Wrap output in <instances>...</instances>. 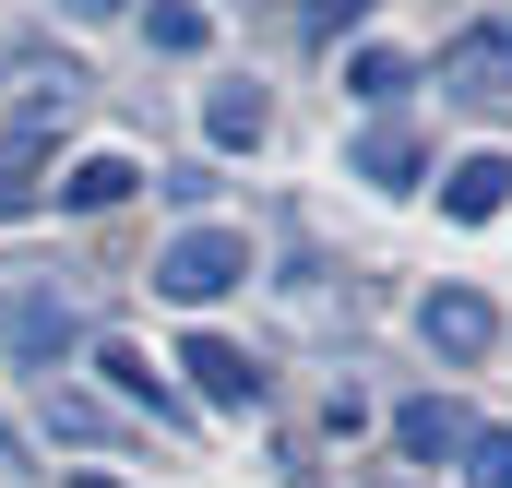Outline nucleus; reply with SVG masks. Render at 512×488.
<instances>
[{
	"label": "nucleus",
	"instance_id": "obj_11",
	"mask_svg": "<svg viewBox=\"0 0 512 488\" xmlns=\"http://www.w3.org/2000/svg\"><path fill=\"white\" fill-rule=\"evenodd\" d=\"M417 167H429V155H417V131H405V120H382L370 143H358V179H382V191H417Z\"/></svg>",
	"mask_w": 512,
	"mask_h": 488
},
{
	"label": "nucleus",
	"instance_id": "obj_6",
	"mask_svg": "<svg viewBox=\"0 0 512 488\" xmlns=\"http://www.w3.org/2000/svg\"><path fill=\"white\" fill-rule=\"evenodd\" d=\"M501 203H512V155H453L441 167V215L453 227H489Z\"/></svg>",
	"mask_w": 512,
	"mask_h": 488
},
{
	"label": "nucleus",
	"instance_id": "obj_14",
	"mask_svg": "<svg viewBox=\"0 0 512 488\" xmlns=\"http://www.w3.org/2000/svg\"><path fill=\"white\" fill-rule=\"evenodd\" d=\"M346 84H358L370 108H393V96H405V60H393V48H358V60H346Z\"/></svg>",
	"mask_w": 512,
	"mask_h": 488
},
{
	"label": "nucleus",
	"instance_id": "obj_17",
	"mask_svg": "<svg viewBox=\"0 0 512 488\" xmlns=\"http://www.w3.org/2000/svg\"><path fill=\"white\" fill-rule=\"evenodd\" d=\"M60 12H84V24H108V12H131V0H60Z\"/></svg>",
	"mask_w": 512,
	"mask_h": 488
},
{
	"label": "nucleus",
	"instance_id": "obj_12",
	"mask_svg": "<svg viewBox=\"0 0 512 488\" xmlns=\"http://www.w3.org/2000/svg\"><path fill=\"white\" fill-rule=\"evenodd\" d=\"M108 393H120V405H143V417H179V393H167V381H155V358H143V346H108Z\"/></svg>",
	"mask_w": 512,
	"mask_h": 488
},
{
	"label": "nucleus",
	"instance_id": "obj_8",
	"mask_svg": "<svg viewBox=\"0 0 512 488\" xmlns=\"http://www.w3.org/2000/svg\"><path fill=\"white\" fill-rule=\"evenodd\" d=\"M262 120H274V108H262V84H215V96H203V143H227V155H251Z\"/></svg>",
	"mask_w": 512,
	"mask_h": 488
},
{
	"label": "nucleus",
	"instance_id": "obj_16",
	"mask_svg": "<svg viewBox=\"0 0 512 488\" xmlns=\"http://www.w3.org/2000/svg\"><path fill=\"white\" fill-rule=\"evenodd\" d=\"M48 429H60V441H96V429H108V417H96V405H84V393H48Z\"/></svg>",
	"mask_w": 512,
	"mask_h": 488
},
{
	"label": "nucleus",
	"instance_id": "obj_13",
	"mask_svg": "<svg viewBox=\"0 0 512 488\" xmlns=\"http://www.w3.org/2000/svg\"><path fill=\"white\" fill-rule=\"evenodd\" d=\"M143 36H155V48H179V60H191V48H203V36H215V24H203V12H191V0H155V12H143Z\"/></svg>",
	"mask_w": 512,
	"mask_h": 488
},
{
	"label": "nucleus",
	"instance_id": "obj_4",
	"mask_svg": "<svg viewBox=\"0 0 512 488\" xmlns=\"http://www.w3.org/2000/svg\"><path fill=\"white\" fill-rule=\"evenodd\" d=\"M179 369H191V393H203V405H227V417H239V405H262V369L239 358L227 334H191V346H179Z\"/></svg>",
	"mask_w": 512,
	"mask_h": 488
},
{
	"label": "nucleus",
	"instance_id": "obj_5",
	"mask_svg": "<svg viewBox=\"0 0 512 488\" xmlns=\"http://www.w3.org/2000/svg\"><path fill=\"white\" fill-rule=\"evenodd\" d=\"M393 441H405V465H441V453L477 441V417H465L453 393H417V405H393Z\"/></svg>",
	"mask_w": 512,
	"mask_h": 488
},
{
	"label": "nucleus",
	"instance_id": "obj_1",
	"mask_svg": "<svg viewBox=\"0 0 512 488\" xmlns=\"http://www.w3.org/2000/svg\"><path fill=\"white\" fill-rule=\"evenodd\" d=\"M155 286L203 310V298L251 286V239H239V227H191V239H167V250H155Z\"/></svg>",
	"mask_w": 512,
	"mask_h": 488
},
{
	"label": "nucleus",
	"instance_id": "obj_18",
	"mask_svg": "<svg viewBox=\"0 0 512 488\" xmlns=\"http://www.w3.org/2000/svg\"><path fill=\"white\" fill-rule=\"evenodd\" d=\"M346 12H358V0H322V12H310V24H346Z\"/></svg>",
	"mask_w": 512,
	"mask_h": 488
},
{
	"label": "nucleus",
	"instance_id": "obj_9",
	"mask_svg": "<svg viewBox=\"0 0 512 488\" xmlns=\"http://www.w3.org/2000/svg\"><path fill=\"white\" fill-rule=\"evenodd\" d=\"M36 203H48V143H36V131H12V143H0V227H12V215H36Z\"/></svg>",
	"mask_w": 512,
	"mask_h": 488
},
{
	"label": "nucleus",
	"instance_id": "obj_2",
	"mask_svg": "<svg viewBox=\"0 0 512 488\" xmlns=\"http://www.w3.org/2000/svg\"><path fill=\"white\" fill-rule=\"evenodd\" d=\"M417 334H429V358H489V346H501V310H489V298H477V286H429V298H417Z\"/></svg>",
	"mask_w": 512,
	"mask_h": 488
},
{
	"label": "nucleus",
	"instance_id": "obj_3",
	"mask_svg": "<svg viewBox=\"0 0 512 488\" xmlns=\"http://www.w3.org/2000/svg\"><path fill=\"white\" fill-rule=\"evenodd\" d=\"M0 334H12V358H24V369H60L72 346H84V310H72V298H48V286H24V298L0 310Z\"/></svg>",
	"mask_w": 512,
	"mask_h": 488
},
{
	"label": "nucleus",
	"instance_id": "obj_7",
	"mask_svg": "<svg viewBox=\"0 0 512 488\" xmlns=\"http://www.w3.org/2000/svg\"><path fill=\"white\" fill-rule=\"evenodd\" d=\"M441 84H453V96H512V24H477V36L441 60Z\"/></svg>",
	"mask_w": 512,
	"mask_h": 488
},
{
	"label": "nucleus",
	"instance_id": "obj_15",
	"mask_svg": "<svg viewBox=\"0 0 512 488\" xmlns=\"http://www.w3.org/2000/svg\"><path fill=\"white\" fill-rule=\"evenodd\" d=\"M465 477H477V488H512V429H477V441H465Z\"/></svg>",
	"mask_w": 512,
	"mask_h": 488
},
{
	"label": "nucleus",
	"instance_id": "obj_10",
	"mask_svg": "<svg viewBox=\"0 0 512 488\" xmlns=\"http://www.w3.org/2000/svg\"><path fill=\"white\" fill-rule=\"evenodd\" d=\"M131 191H143V167H131V155H84V167L60 179V203H72V215H108V203H131Z\"/></svg>",
	"mask_w": 512,
	"mask_h": 488
}]
</instances>
